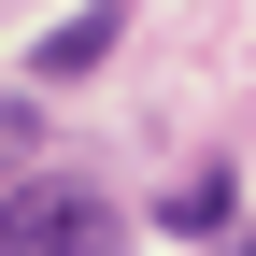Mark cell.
<instances>
[{"instance_id":"6da1fadb","label":"cell","mask_w":256,"mask_h":256,"mask_svg":"<svg viewBox=\"0 0 256 256\" xmlns=\"http://www.w3.org/2000/svg\"><path fill=\"white\" fill-rule=\"evenodd\" d=\"M100 228H114L100 185H14V200H0V256H28V242H100Z\"/></svg>"},{"instance_id":"7a4b0ae2","label":"cell","mask_w":256,"mask_h":256,"mask_svg":"<svg viewBox=\"0 0 256 256\" xmlns=\"http://www.w3.org/2000/svg\"><path fill=\"white\" fill-rule=\"evenodd\" d=\"M156 214H171L185 242H214V228H228V214H242V185H228V156H214V171H185V185H171V200H156Z\"/></svg>"},{"instance_id":"3957f363","label":"cell","mask_w":256,"mask_h":256,"mask_svg":"<svg viewBox=\"0 0 256 256\" xmlns=\"http://www.w3.org/2000/svg\"><path fill=\"white\" fill-rule=\"evenodd\" d=\"M114 28H128V14L100 0V14H72V28H57L43 57H28V72H43V86H72V72H100V57H114Z\"/></svg>"}]
</instances>
